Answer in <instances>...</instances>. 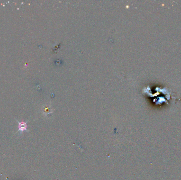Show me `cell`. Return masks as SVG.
Here are the masks:
<instances>
[{"label": "cell", "mask_w": 181, "mask_h": 180, "mask_svg": "<svg viewBox=\"0 0 181 180\" xmlns=\"http://www.w3.org/2000/svg\"><path fill=\"white\" fill-rule=\"evenodd\" d=\"M18 124H19V126H18L19 129H18V131L17 132H20V133H22L23 132L27 131V123H25V122H23V121H22V122L18 121Z\"/></svg>", "instance_id": "1"}]
</instances>
